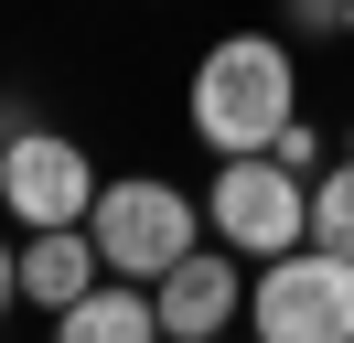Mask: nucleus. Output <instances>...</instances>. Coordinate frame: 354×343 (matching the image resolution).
<instances>
[{
	"instance_id": "obj_1",
	"label": "nucleus",
	"mask_w": 354,
	"mask_h": 343,
	"mask_svg": "<svg viewBox=\"0 0 354 343\" xmlns=\"http://www.w3.org/2000/svg\"><path fill=\"white\" fill-rule=\"evenodd\" d=\"M183 118H194V140L215 150V161L279 150V129L301 118V64H290V43L279 33H225V43H204Z\"/></svg>"
},
{
	"instance_id": "obj_2",
	"label": "nucleus",
	"mask_w": 354,
	"mask_h": 343,
	"mask_svg": "<svg viewBox=\"0 0 354 343\" xmlns=\"http://www.w3.org/2000/svg\"><path fill=\"white\" fill-rule=\"evenodd\" d=\"M86 236H97V257H108V279H140V290H151L161 268H183V257L204 247V204L183 183H161V172H118V183H97Z\"/></svg>"
},
{
	"instance_id": "obj_3",
	"label": "nucleus",
	"mask_w": 354,
	"mask_h": 343,
	"mask_svg": "<svg viewBox=\"0 0 354 343\" xmlns=\"http://www.w3.org/2000/svg\"><path fill=\"white\" fill-rule=\"evenodd\" d=\"M204 225H215V247H236L247 268H268V257H290L311 236V172H290L279 150H236V161H215V183H204Z\"/></svg>"
},
{
	"instance_id": "obj_4",
	"label": "nucleus",
	"mask_w": 354,
	"mask_h": 343,
	"mask_svg": "<svg viewBox=\"0 0 354 343\" xmlns=\"http://www.w3.org/2000/svg\"><path fill=\"white\" fill-rule=\"evenodd\" d=\"M247 333L258 343H354V257L333 247H290L247 279Z\"/></svg>"
},
{
	"instance_id": "obj_5",
	"label": "nucleus",
	"mask_w": 354,
	"mask_h": 343,
	"mask_svg": "<svg viewBox=\"0 0 354 343\" xmlns=\"http://www.w3.org/2000/svg\"><path fill=\"white\" fill-rule=\"evenodd\" d=\"M0 214H11L22 236L86 225V214H97V161H86V140H65V129H22V140H0Z\"/></svg>"
},
{
	"instance_id": "obj_6",
	"label": "nucleus",
	"mask_w": 354,
	"mask_h": 343,
	"mask_svg": "<svg viewBox=\"0 0 354 343\" xmlns=\"http://www.w3.org/2000/svg\"><path fill=\"white\" fill-rule=\"evenodd\" d=\"M151 300H161V333L172 343H204V333H225V322H247V257L236 247H194L183 268L151 279Z\"/></svg>"
},
{
	"instance_id": "obj_7",
	"label": "nucleus",
	"mask_w": 354,
	"mask_h": 343,
	"mask_svg": "<svg viewBox=\"0 0 354 343\" xmlns=\"http://www.w3.org/2000/svg\"><path fill=\"white\" fill-rule=\"evenodd\" d=\"M97 279H108V257H97L86 225H44V236H22V300H32V311H65V300H86Z\"/></svg>"
},
{
	"instance_id": "obj_8",
	"label": "nucleus",
	"mask_w": 354,
	"mask_h": 343,
	"mask_svg": "<svg viewBox=\"0 0 354 343\" xmlns=\"http://www.w3.org/2000/svg\"><path fill=\"white\" fill-rule=\"evenodd\" d=\"M54 343H172V333H161V300L140 279H97L86 300L54 311Z\"/></svg>"
},
{
	"instance_id": "obj_9",
	"label": "nucleus",
	"mask_w": 354,
	"mask_h": 343,
	"mask_svg": "<svg viewBox=\"0 0 354 343\" xmlns=\"http://www.w3.org/2000/svg\"><path fill=\"white\" fill-rule=\"evenodd\" d=\"M311 247L354 257V150H344V161H322V172H311Z\"/></svg>"
},
{
	"instance_id": "obj_10",
	"label": "nucleus",
	"mask_w": 354,
	"mask_h": 343,
	"mask_svg": "<svg viewBox=\"0 0 354 343\" xmlns=\"http://www.w3.org/2000/svg\"><path fill=\"white\" fill-rule=\"evenodd\" d=\"M279 161H290V172H322V161H333V140H322L311 118H290V129H279Z\"/></svg>"
},
{
	"instance_id": "obj_11",
	"label": "nucleus",
	"mask_w": 354,
	"mask_h": 343,
	"mask_svg": "<svg viewBox=\"0 0 354 343\" xmlns=\"http://www.w3.org/2000/svg\"><path fill=\"white\" fill-rule=\"evenodd\" d=\"M279 11H290V33H301V43H322V33H344V0H279Z\"/></svg>"
},
{
	"instance_id": "obj_12",
	"label": "nucleus",
	"mask_w": 354,
	"mask_h": 343,
	"mask_svg": "<svg viewBox=\"0 0 354 343\" xmlns=\"http://www.w3.org/2000/svg\"><path fill=\"white\" fill-rule=\"evenodd\" d=\"M22 311V247H0V322Z\"/></svg>"
},
{
	"instance_id": "obj_13",
	"label": "nucleus",
	"mask_w": 354,
	"mask_h": 343,
	"mask_svg": "<svg viewBox=\"0 0 354 343\" xmlns=\"http://www.w3.org/2000/svg\"><path fill=\"white\" fill-rule=\"evenodd\" d=\"M22 129H32V107H22V97H0V140H22Z\"/></svg>"
},
{
	"instance_id": "obj_14",
	"label": "nucleus",
	"mask_w": 354,
	"mask_h": 343,
	"mask_svg": "<svg viewBox=\"0 0 354 343\" xmlns=\"http://www.w3.org/2000/svg\"><path fill=\"white\" fill-rule=\"evenodd\" d=\"M344 43H354V0H344Z\"/></svg>"
},
{
	"instance_id": "obj_15",
	"label": "nucleus",
	"mask_w": 354,
	"mask_h": 343,
	"mask_svg": "<svg viewBox=\"0 0 354 343\" xmlns=\"http://www.w3.org/2000/svg\"><path fill=\"white\" fill-rule=\"evenodd\" d=\"M204 343H225V333H204Z\"/></svg>"
}]
</instances>
